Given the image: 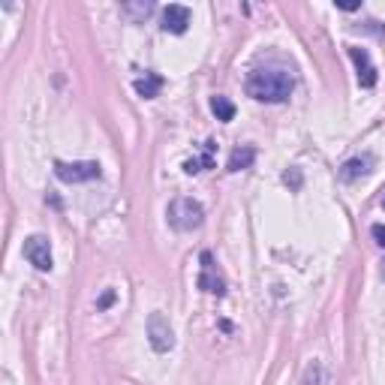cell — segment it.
Returning a JSON list of instances; mask_svg holds the SVG:
<instances>
[{
    "label": "cell",
    "instance_id": "cell-1",
    "mask_svg": "<svg viewBox=\"0 0 385 385\" xmlns=\"http://www.w3.org/2000/svg\"><path fill=\"white\" fill-rule=\"evenodd\" d=\"M292 88L295 79L283 67H259L247 76V93L259 103H286Z\"/></svg>",
    "mask_w": 385,
    "mask_h": 385
},
{
    "label": "cell",
    "instance_id": "cell-2",
    "mask_svg": "<svg viewBox=\"0 0 385 385\" xmlns=\"http://www.w3.org/2000/svg\"><path fill=\"white\" fill-rule=\"evenodd\" d=\"M166 217H169V226L175 232H192L205 223V208H202V202H196V199L181 196L169 205Z\"/></svg>",
    "mask_w": 385,
    "mask_h": 385
},
{
    "label": "cell",
    "instance_id": "cell-3",
    "mask_svg": "<svg viewBox=\"0 0 385 385\" xmlns=\"http://www.w3.org/2000/svg\"><path fill=\"white\" fill-rule=\"evenodd\" d=\"M55 175L63 184H84V181H93L103 175V166L93 163V159H79V163H63L55 159Z\"/></svg>",
    "mask_w": 385,
    "mask_h": 385
},
{
    "label": "cell",
    "instance_id": "cell-4",
    "mask_svg": "<svg viewBox=\"0 0 385 385\" xmlns=\"http://www.w3.org/2000/svg\"><path fill=\"white\" fill-rule=\"evenodd\" d=\"M148 344H151L154 352H169L175 346V331L159 310H154V313L148 316Z\"/></svg>",
    "mask_w": 385,
    "mask_h": 385
},
{
    "label": "cell",
    "instance_id": "cell-5",
    "mask_svg": "<svg viewBox=\"0 0 385 385\" xmlns=\"http://www.w3.org/2000/svg\"><path fill=\"white\" fill-rule=\"evenodd\" d=\"M25 259L34 265L37 271H51L55 259H51V244L46 235H30L25 241Z\"/></svg>",
    "mask_w": 385,
    "mask_h": 385
},
{
    "label": "cell",
    "instance_id": "cell-6",
    "mask_svg": "<svg viewBox=\"0 0 385 385\" xmlns=\"http://www.w3.org/2000/svg\"><path fill=\"white\" fill-rule=\"evenodd\" d=\"M199 289L208 295H226V280L214 265L211 253H202V274H199Z\"/></svg>",
    "mask_w": 385,
    "mask_h": 385
},
{
    "label": "cell",
    "instance_id": "cell-7",
    "mask_svg": "<svg viewBox=\"0 0 385 385\" xmlns=\"http://www.w3.org/2000/svg\"><path fill=\"white\" fill-rule=\"evenodd\" d=\"M349 51V58L352 63H355V70H358V84L361 88H373L377 84V67L370 63V55L365 48H358V46H346Z\"/></svg>",
    "mask_w": 385,
    "mask_h": 385
},
{
    "label": "cell",
    "instance_id": "cell-8",
    "mask_svg": "<svg viewBox=\"0 0 385 385\" xmlns=\"http://www.w3.org/2000/svg\"><path fill=\"white\" fill-rule=\"evenodd\" d=\"M187 27H190V9L181 4H169L163 9V30L181 37V34H187Z\"/></svg>",
    "mask_w": 385,
    "mask_h": 385
},
{
    "label": "cell",
    "instance_id": "cell-9",
    "mask_svg": "<svg viewBox=\"0 0 385 385\" xmlns=\"http://www.w3.org/2000/svg\"><path fill=\"white\" fill-rule=\"evenodd\" d=\"M373 166H377V159H373L370 154H365V157H352V159H346L344 166H340V181L344 184H352V181H358V178H367L370 172H373Z\"/></svg>",
    "mask_w": 385,
    "mask_h": 385
},
{
    "label": "cell",
    "instance_id": "cell-10",
    "mask_svg": "<svg viewBox=\"0 0 385 385\" xmlns=\"http://www.w3.org/2000/svg\"><path fill=\"white\" fill-rule=\"evenodd\" d=\"M163 76H157V72H145L142 79H136V93L145 96V100H154V96L163 91Z\"/></svg>",
    "mask_w": 385,
    "mask_h": 385
},
{
    "label": "cell",
    "instance_id": "cell-11",
    "mask_svg": "<svg viewBox=\"0 0 385 385\" xmlns=\"http://www.w3.org/2000/svg\"><path fill=\"white\" fill-rule=\"evenodd\" d=\"M253 159H256V148L250 145H244V148H235V151L229 154V172H241V169H250L253 166Z\"/></svg>",
    "mask_w": 385,
    "mask_h": 385
},
{
    "label": "cell",
    "instance_id": "cell-12",
    "mask_svg": "<svg viewBox=\"0 0 385 385\" xmlns=\"http://www.w3.org/2000/svg\"><path fill=\"white\" fill-rule=\"evenodd\" d=\"M214 148H217L214 142H205V154H202L199 159H196V157L187 159V163H184V172H187V175H196V172H202V169H214Z\"/></svg>",
    "mask_w": 385,
    "mask_h": 385
},
{
    "label": "cell",
    "instance_id": "cell-13",
    "mask_svg": "<svg viewBox=\"0 0 385 385\" xmlns=\"http://www.w3.org/2000/svg\"><path fill=\"white\" fill-rule=\"evenodd\" d=\"M211 112L217 115V121H223V124L235 121V103L229 96H211Z\"/></svg>",
    "mask_w": 385,
    "mask_h": 385
},
{
    "label": "cell",
    "instance_id": "cell-14",
    "mask_svg": "<svg viewBox=\"0 0 385 385\" xmlns=\"http://www.w3.org/2000/svg\"><path fill=\"white\" fill-rule=\"evenodd\" d=\"M124 9H126V13H133L136 18H142V15H148V13H151V9H154V4H138V6H133V4H126Z\"/></svg>",
    "mask_w": 385,
    "mask_h": 385
},
{
    "label": "cell",
    "instance_id": "cell-15",
    "mask_svg": "<svg viewBox=\"0 0 385 385\" xmlns=\"http://www.w3.org/2000/svg\"><path fill=\"white\" fill-rule=\"evenodd\" d=\"M370 235H373V241H377L379 247H385V223H373V226H370Z\"/></svg>",
    "mask_w": 385,
    "mask_h": 385
},
{
    "label": "cell",
    "instance_id": "cell-16",
    "mask_svg": "<svg viewBox=\"0 0 385 385\" xmlns=\"http://www.w3.org/2000/svg\"><path fill=\"white\" fill-rule=\"evenodd\" d=\"M283 181H286V184H292V187H301V172H295V169H292V172L283 175Z\"/></svg>",
    "mask_w": 385,
    "mask_h": 385
},
{
    "label": "cell",
    "instance_id": "cell-17",
    "mask_svg": "<svg viewBox=\"0 0 385 385\" xmlns=\"http://www.w3.org/2000/svg\"><path fill=\"white\" fill-rule=\"evenodd\" d=\"M361 4L358 0H337V9H346V13H352V9H358Z\"/></svg>",
    "mask_w": 385,
    "mask_h": 385
},
{
    "label": "cell",
    "instance_id": "cell-18",
    "mask_svg": "<svg viewBox=\"0 0 385 385\" xmlns=\"http://www.w3.org/2000/svg\"><path fill=\"white\" fill-rule=\"evenodd\" d=\"M115 301V292H105L103 298H100V301H96V310H105V307H109Z\"/></svg>",
    "mask_w": 385,
    "mask_h": 385
},
{
    "label": "cell",
    "instance_id": "cell-19",
    "mask_svg": "<svg viewBox=\"0 0 385 385\" xmlns=\"http://www.w3.org/2000/svg\"><path fill=\"white\" fill-rule=\"evenodd\" d=\"M382 280H385V262H382Z\"/></svg>",
    "mask_w": 385,
    "mask_h": 385
},
{
    "label": "cell",
    "instance_id": "cell-20",
    "mask_svg": "<svg viewBox=\"0 0 385 385\" xmlns=\"http://www.w3.org/2000/svg\"><path fill=\"white\" fill-rule=\"evenodd\" d=\"M382 192H385V190H382ZM382 208H385V196H382Z\"/></svg>",
    "mask_w": 385,
    "mask_h": 385
}]
</instances>
